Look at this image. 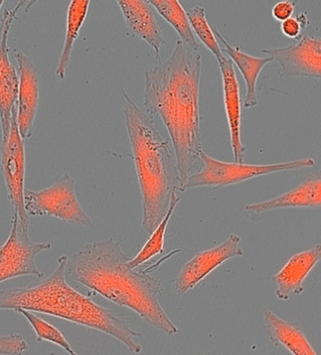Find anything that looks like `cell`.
I'll return each mask as SVG.
<instances>
[{
	"mask_svg": "<svg viewBox=\"0 0 321 355\" xmlns=\"http://www.w3.org/2000/svg\"><path fill=\"white\" fill-rule=\"evenodd\" d=\"M201 73V55L181 41L176 42L166 60L145 73V112L156 121H163L171 137L182 187L204 152Z\"/></svg>",
	"mask_w": 321,
	"mask_h": 355,
	"instance_id": "6da1fadb",
	"label": "cell"
},
{
	"mask_svg": "<svg viewBox=\"0 0 321 355\" xmlns=\"http://www.w3.org/2000/svg\"><path fill=\"white\" fill-rule=\"evenodd\" d=\"M146 268L129 269V256L122 242L114 238L88 243L81 250L68 257L66 272L72 279L118 306L127 307L146 323L166 335L174 336L179 329L167 315L159 302L163 291L160 278L152 275L161 261Z\"/></svg>",
	"mask_w": 321,
	"mask_h": 355,
	"instance_id": "7a4b0ae2",
	"label": "cell"
},
{
	"mask_svg": "<svg viewBox=\"0 0 321 355\" xmlns=\"http://www.w3.org/2000/svg\"><path fill=\"white\" fill-rule=\"evenodd\" d=\"M67 256L60 257L57 268L46 279L25 288L0 290V309L28 310L50 315L113 336L130 352L142 351V334L107 307L79 293L66 281Z\"/></svg>",
	"mask_w": 321,
	"mask_h": 355,
	"instance_id": "3957f363",
	"label": "cell"
},
{
	"mask_svg": "<svg viewBox=\"0 0 321 355\" xmlns=\"http://www.w3.org/2000/svg\"><path fill=\"white\" fill-rule=\"evenodd\" d=\"M124 123L132 150L142 204V227L152 234L168 211L172 196L181 193L172 143L156 121L122 91Z\"/></svg>",
	"mask_w": 321,
	"mask_h": 355,
	"instance_id": "277c9868",
	"label": "cell"
},
{
	"mask_svg": "<svg viewBox=\"0 0 321 355\" xmlns=\"http://www.w3.org/2000/svg\"><path fill=\"white\" fill-rule=\"evenodd\" d=\"M203 168L197 173L192 174L182 187L181 192L196 187H211L214 189L240 184L254 178L265 176L277 172L299 171L312 168L315 161L312 158L299 159L270 164V165H249L244 163H227L217 160L203 152L200 158Z\"/></svg>",
	"mask_w": 321,
	"mask_h": 355,
	"instance_id": "5b68a950",
	"label": "cell"
},
{
	"mask_svg": "<svg viewBox=\"0 0 321 355\" xmlns=\"http://www.w3.org/2000/svg\"><path fill=\"white\" fill-rule=\"evenodd\" d=\"M24 206L29 216H50L76 227H92L91 217L82 208L70 175L63 174L49 187L25 189Z\"/></svg>",
	"mask_w": 321,
	"mask_h": 355,
	"instance_id": "8992f818",
	"label": "cell"
},
{
	"mask_svg": "<svg viewBox=\"0 0 321 355\" xmlns=\"http://www.w3.org/2000/svg\"><path fill=\"white\" fill-rule=\"evenodd\" d=\"M17 112L15 113L10 123L9 135L1 141L0 163L3 175L7 197L12 203L13 216L26 232L29 233V217L24 206L25 192L26 153L24 139L18 131Z\"/></svg>",
	"mask_w": 321,
	"mask_h": 355,
	"instance_id": "52a82bcc",
	"label": "cell"
},
{
	"mask_svg": "<svg viewBox=\"0 0 321 355\" xmlns=\"http://www.w3.org/2000/svg\"><path fill=\"white\" fill-rule=\"evenodd\" d=\"M51 248L49 242H33L29 233L13 216L9 238L0 248V283L25 275L44 277V272L37 267L36 257Z\"/></svg>",
	"mask_w": 321,
	"mask_h": 355,
	"instance_id": "ba28073f",
	"label": "cell"
},
{
	"mask_svg": "<svg viewBox=\"0 0 321 355\" xmlns=\"http://www.w3.org/2000/svg\"><path fill=\"white\" fill-rule=\"evenodd\" d=\"M28 1H19L13 9L6 10L0 23V126L1 141L6 139L10 132V123L15 113L17 112L18 76L9 57L8 39L10 28L17 13Z\"/></svg>",
	"mask_w": 321,
	"mask_h": 355,
	"instance_id": "9c48e42d",
	"label": "cell"
},
{
	"mask_svg": "<svg viewBox=\"0 0 321 355\" xmlns=\"http://www.w3.org/2000/svg\"><path fill=\"white\" fill-rule=\"evenodd\" d=\"M261 52L280 65V78H321V41L318 37L302 34L296 44L280 49H262Z\"/></svg>",
	"mask_w": 321,
	"mask_h": 355,
	"instance_id": "30bf717a",
	"label": "cell"
},
{
	"mask_svg": "<svg viewBox=\"0 0 321 355\" xmlns=\"http://www.w3.org/2000/svg\"><path fill=\"white\" fill-rule=\"evenodd\" d=\"M240 237L237 234L228 236L221 245L196 254L190 261L183 265L181 271L175 279V291L180 295L188 291L208 277L212 271L228 259L241 257L244 252L240 248Z\"/></svg>",
	"mask_w": 321,
	"mask_h": 355,
	"instance_id": "8fae6325",
	"label": "cell"
},
{
	"mask_svg": "<svg viewBox=\"0 0 321 355\" xmlns=\"http://www.w3.org/2000/svg\"><path fill=\"white\" fill-rule=\"evenodd\" d=\"M18 66L17 127L22 139L33 136L34 121L39 107L40 76L33 60L15 51Z\"/></svg>",
	"mask_w": 321,
	"mask_h": 355,
	"instance_id": "7c38bea8",
	"label": "cell"
},
{
	"mask_svg": "<svg viewBox=\"0 0 321 355\" xmlns=\"http://www.w3.org/2000/svg\"><path fill=\"white\" fill-rule=\"evenodd\" d=\"M117 3L129 31L152 47L156 54V64L163 62L161 52L166 39L156 20L152 5L145 0H119Z\"/></svg>",
	"mask_w": 321,
	"mask_h": 355,
	"instance_id": "4fadbf2b",
	"label": "cell"
},
{
	"mask_svg": "<svg viewBox=\"0 0 321 355\" xmlns=\"http://www.w3.org/2000/svg\"><path fill=\"white\" fill-rule=\"evenodd\" d=\"M220 66L224 87V101L228 127L230 131L233 162L243 163L246 147L241 141V100L235 66L229 58L224 55L217 62Z\"/></svg>",
	"mask_w": 321,
	"mask_h": 355,
	"instance_id": "5bb4252c",
	"label": "cell"
},
{
	"mask_svg": "<svg viewBox=\"0 0 321 355\" xmlns=\"http://www.w3.org/2000/svg\"><path fill=\"white\" fill-rule=\"evenodd\" d=\"M320 258V243L308 250L292 256L285 266L272 278V282L277 287L276 296L280 300L286 301L291 295H299L304 293L305 278L314 269Z\"/></svg>",
	"mask_w": 321,
	"mask_h": 355,
	"instance_id": "9a60e30c",
	"label": "cell"
},
{
	"mask_svg": "<svg viewBox=\"0 0 321 355\" xmlns=\"http://www.w3.org/2000/svg\"><path fill=\"white\" fill-rule=\"evenodd\" d=\"M321 205V177L318 172L305 178L293 190L263 202L248 204L245 211L258 214L265 211L286 208H320Z\"/></svg>",
	"mask_w": 321,
	"mask_h": 355,
	"instance_id": "2e32d148",
	"label": "cell"
},
{
	"mask_svg": "<svg viewBox=\"0 0 321 355\" xmlns=\"http://www.w3.org/2000/svg\"><path fill=\"white\" fill-rule=\"evenodd\" d=\"M263 314L273 345L282 346L293 355H318L299 324L283 320L270 309H265Z\"/></svg>",
	"mask_w": 321,
	"mask_h": 355,
	"instance_id": "e0dca14e",
	"label": "cell"
},
{
	"mask_svg": "<svg viewBox=\"0 0 321 355\" xmlns=\"http://www.w3.org/2000/svg\"><path fill=\"white\" fill-rule=\"evenodd\" d=\"M212 31L215 36L217 39L221 40L224 44V49L222 53H225L232 60L233 64L238 66L241 76L244 79L246 85V96L244 100V107L250 110V108L256 107L258 103V98H257L256 85L257 79H258L259 73H261L263 68L268 63L272 62V58L270 57L257 58L249 54H246L241 51L240 47L231 46L229 42L224 38L222 33L215 26H211Z\"/></svg>",
	"mask_w": 321,
	"mask_h": 355,
	"instance_id": "ac0fdd59",
	"label": "cell"
},
{
	"mask_svg": "<svg viewBox=\"0 0 321 355\" xmlns=\"http://www.w3.org/2000/svg\"><path fill=\"white\" fill-rule=\"evenodd\" d=\"M90 5V0H73L69 4L65 44L56 69V76L60 80L65 78L66 71L70 64L72 52L82 26L86 20Z\"/></svg>",
	"mask_w": 321,
	"mask_h": 355,
	"instance_id": "d6986e66",
	"label": "cell"
},
{
	"mask_svg": "<svg viewBox=\"0 0 321 355\" xmlns=\"http://www.w3.org/2000/svg\"><path fill=\"white\" fill-rule=\"evenodd\" d=\"M149 3L175 29L185 46L199 51L200 44L190 28L187 12L179 0H150Z\"/></svg>",
	"mask_w": 321,
	"mask_h": 355,
	"instance_id": "ffe728a7",
	"label": "cell"
},
{
	"mask_svg": "<svg viewBox=\"0 0 321 355\" xmlns=\"http://www.w3.org/2000/svg\"><path fill=\"white\" fill-rule=\"evenodd\" d=\"M181 200L180 194L176 193L174 194L171 200V205L163 221L156 227L155 232L151 234L149 239L145 243V245L140 249L139 253L133 259H130L126 262V266L129 269H136L138 267L142 266L145 262L154 258V257L161 254L164 250V240H165V234L167 226H168L170 220L172 218V214L174 213L175 209Z\"/></svg>",
	"mask_w": 321,
	"mask_h": 355,
	"instance_id": "44dd1931",
	"label": "cell"
},
{
	"mask_svg": "<svg viewBox=\"0 0 321 355\" xmlns=\"http://www.w3.org/2000/svg\"><path fill=\"white\" fill-rule=\"evenodd\" d=\"M187 15L195 36H197L199 41L213 54L217 62L221 60L225 55L212 31L211 24L206 19L204 7L200 4L196 5L192 9L188 10Z\"/></svg>",
	"mask_w": 321,
	"mask_h": 355,
	"instance_id": "7402d4cb",
	"label": "cell"
},
{
	"mask_svg": "<svg viewBox=\"0 0 321 355\" xmlns=\"http://www.w3.org/2000/svg\"><path fill=\"white\" fill-rule=\"evenodd\" d=\"M15 311L26 318L36 334L37 340H46L47 343H51L65 349L70 355H78L72 348L63 334L51 323L47 322V320H42V318L37 316L31 311H28V310L15 309Z\"/></svg>",
	"mask_w": 321,
	"mask_h": 355,
	"instance_id": "603a6c76",
	"label": "cell"
},
{
	"mask_svg": "<svg viewBox=\"0 0 321 355\" xmlns=\"http://www.w3.org/2000/svg\"><path fill=\"white\" fill-rule=\"evenodd\" d=\"M28 349V344L18 334L0 336V355H24Z\"/></svg>",
	"mask_w": 321,
	"mask_h": 355,
	"instance_id": "cb8c5ba5",
	"label": "cell"
},
{
	"mask_svg": "<svg viewBox=\"0 0 321 355\" xmlns=\"http://www.w3.org/2000/svg\"><path fill=\"white\" fill-rule=\"evenodd\" d=\"M308 19L304 13H301L296 17H291L289 19L283 21L281 24V31L283 35L289 39L299 40L301 38L302 33L306 28Z\"/></svg>",
	"mask_w": 321,
	"mask_h": 355,
	"instance_id": "d4e9b609",
	"label": "cell"
},
{
	"mask_svg": "<svg viewBox=\"0 0 321 355\" xmlns=\"http://www.w3.org/2000/svg\"><path fill=\"white\" fill-rule=\"evenodd\" d=\"M296 1L292 0H283L279 1L273 6L272 15L275 20L279 22L289 19L292 17L294 12H295Z\"/></svg>",
	"mask_w": 321,
	"mask_h": 355,
	"instance_id": "484cf974",
	"label": "cell"
},
{
	"mask_svg": "<svg viewBox=\"0 0 321 355\" xmlns=\"http://www.w3.org/2000/svg\"><path fill=\"white\" fill-rule=\"evenodd\" d=\"M3 0H0V9H1L2 5H3Z\"/></svg>",
	"mask_w": 321,
	"mask_h": 355,
	"instance_id": "4316f807",
	"label": "cell"
},
{
	"mask_svg": "<svg viewBox=\"0 0 321 355\" xmlns=\"http://www.w3.org/2000/svg\"><path fill=\"white\" fill-rule=\"evenodd\" d=\"M201 355H204V354H201Z\"/></svg>",
	"mask_w": 321,
	"mask_h": 355,
	"instance_id": "83f0119b",
	"label": "cell"
}]
</instances>
